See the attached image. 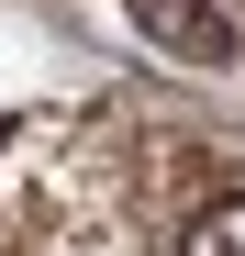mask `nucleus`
Wrapping results in <instances>:
<instances>
[{
	"instance_id": "obj_1",
	"label": "nucleus",
	"mask_w": 245,
	"mask_h": 256,
	"mask_svg": "<svg viewBox=\"0 0 245 256\" xmlns=\"http://www.w3.org/2000/svg\"><path fill=\"white\" fill-rule=\"evenodd\" d=\"M122 22L145 34V45H168V56H190V67H234V12L223 0H122Z\"/></svg>"
},
{
	"instance_id": "obj_2",
	"label": "nucleus",
	"mask_w": 245,
	"mask_h": 256,
	"mask_svg": "<svg viewBox=\"0 0 245 256\" xmlns=\"http://www.w3.org/2000/svg\"><path fill=\"white\" fill-rule=\"evenodd\" d=\"M178 256H245V190L234 200H212V212H200V223H190V245Z\"/></svg>"
}]
</instances>
